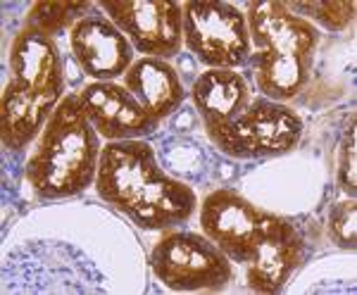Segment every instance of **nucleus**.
<instances>
[{"label": "nucleus", "mask_w": 357, "mask_h": 295, "mask_svg": "<svg viewBox=\"0 0 357 295\" xmlns=\"http://www.w3.org/2000/svg\"><path fill=\"white\" fill-rule=\"evenodd\" d=\"M96 193L146 231L181 227L198 207L195 190L160 167L155 146L148 138L110 141L102 146Z\"/></svg>", "instance_id": "1"}, {"label": "nucleus", "mask_w": 357, "mask_h": 295, "mask_svg": "<svg viewBox=\"0 0 357 295\" xmlns=\"http://www.w3.org/2000/svg\"><path fill=\"white\" fill-rule=\"evenodd\" d=\"M100 150V136L86 117L82 98L67 93L38 136L24 176L38 198H72L96 183Z\"/></svg>", "instance_id": "2"}, {"label": "nucleus", "mask_w": 357, "mask_h": 295, "mask_svg": "<svg viewBox=\"0 0 357 295\" xmlns=\"http://www.w3.org/2000/svg\"><path fill=\"white\" fill-rule=\"evenodd\" d=\"M203 126L217 153L234 160L281 158L293 153L303 138L301 114L269 98H252L238 117Z\"/></svg>", "instance_id": "3"}, {"label": "nucleus", "mask_w": 357, "mask_h": 295, "mask_svg": "<svg viewBox=\"0 0 357 295\" xmlns=\"http://www.w3.org/2000/svg\"><path fill=\"white\" fill-rule=\"evenodd\" d=\"M151 269L169 291L215 293L229 286L234 262L207 236L169 229L153 245Z\"/></svg>", "instance_id": "4"}, {"label": "nucleus", "mask_w": 357, "mask_h": 295, "mask_svg": "<svg viewBox=\"0 0 357 295\" xmlns=\"http://www.w3.org/2000/svg\"><path fill=\"white\" fill-rule=\"evenodd\" d=\"M183 45L207 69H236L252 55L245 15L231 3L191 0L181 5Z\"/></svg>", "instance_id": "5"}, {"label": "nucleus", "mask_w": 357, "mask_h": 295, "mask_svg": "<svg viewBox=\"0 0 357 295\" xmlns=\"http://www.w3.org/2000/svg\"><path fill=\"white\" fill-rule=\"evenodd\" d=\"M307 257V241L293 219L262 212L257 219L252 255L248 259V286L257 293H279Z\"/></svg>", "instance_id": "6"}, {"label": "nucleus", "mask_w": 357, "mask_h": 295, "mask_svg": "<svg viewBox=\"0 0 357 295\" xmlns=\"http://www.w3.org/2000/svg\"><path fill=\"white\" fill-rule=\"evenodd\" d=\"M100 10L143 57L169 60L181 53V5L174 0H102Z\"/></svg>", "instance_id": "7"}, {"label": "nucleus", "mask_w": 357, "mask_h": 295, "mask_svg": "<svg viewBox=\"0 0 357 295\" xmlns=\"http://www.w3.org/2000/svg\"><path fill=\"white\" fill-rule=\"evenodd\" d=\"M8 65V84L22 93L36 98L41 105L55 112V107L67 96L65 62H62L55 38L24 27L13 40Z\"/></svg>", "instance_id": "8"}, {"label": "nucleus", "mask_w": 357, "mask_h": 295, "mask_svg": "<svg viewBox=\"0 0 357 295\" xmlns=\"http://www.w3.org/2000/svg\"><path fill=\"white\" fill-rule=\"evenodd\" d=\"M69 45L79 69L96 81H117L134 65V45L107 15L91 10L69 31Z\"/></svg>", "instance_id": "9"}, {"label": "nucleus", "mask_w": 357, "mask_h": 295, "mask_svg": "<svg viewBox=\"0 0 357 295\" xmlns=\"http://www.w3.org/2000/svg\"><path fill=\"white\" fill-rule=\"evenodd\" d=\"M79 98L98 136H102L107 143L148 138L160 126V121H155L117 81H91L79 91Z\"/></svg>", "instance_id": "10"}, {"label": "nucleus", "mask_w": 357, "mask_h": 295, "mask_svg": "<svg viewBox=\"0 0 357 295\" xmlns=\"http://www.w3.org/2000/svg\"><path fill=\"white\" fill-rule=\"evenodd\" d=\"M260 210L236 188H217L200 205V229L236 264H245L252 255Z\"/></svg>", "instance_id": "11"}, {"label": "nucleus", "mask_w": 357, "mask_h": 295, "mask_svg": "<svg viewBox=\"0 0 357 295\" xmlns=\"http://www.w3.org/2000/svg\"><path fill=\"white\" fill-rule=\"evenodd\" d=\"M245 22L252 50H279L314 62L321 38L319 29L312 22L298 17L286 3L281 0L250 3Z\"/></svg>", "instance_id": "12"}, {"label": "nucleus", "mask_w": 357, "mask_h": 295, "mask_svg": "<svg viewBox=\"0 0 357 295\" xmlns=\"http://www.w3.org/2000/svg\"><path fill=\"white\" fill-rule=\"evenodd\" d=\"M122 86L143 105L155 121L169 119L186 103V89L181 77L167 60L138 57L126 69Z\"/></svg>", "instance_id": "13"}, {"label": "nucleus", "mask_w": 357, "mask_h": 295, "mask_svg": "<svg viewBox=\"0 0 357 295\" xmlns=\"http://www.w3.org/2000/svg\"><path fill=\"white\" fill-rule=\"evenodd\" d=\"M191 100L203 124H212L238 117L250 105L252 91L236 69H207L193 79Z\"/></svg>", "instance_id": "14"}, {"label": "nucleus", "mask_w": 357, "mask_h": 295, "mask_svg": "<svg viewBox=\"0 0 357 295\" xmlns=\"http://www.w3.org/2000/svg\"><path fill=\"white\" fill-rule=\"evenodd\" d=\"M248 65L252 69L255 86L262 98L286 103L305 89L314 62L301 55L279 53V50H252Z\"/></svg>", "instance_id": "15"}, {"label": "nucleus", "mask_w": 357, "mask_h": 295, "mask_svg": "<svg viewBox=\"0 0 357 295\" xmlns=\"http://www.w3.org/2000/svg\"><path fill=\"white\" fill-rule=\"evenodd\" d=\"M158 153L160 167L183 183H205L210 176H217V160L222 153L217 148H205L198 141L176 134H160L158 136Z\"/></svg>", "instance_id": "16"}, {"label": "nucleus", "mask_w": 357, "mask_h": 295, "mask_svg": "<svg viewBox=\"0 0 357 295\" xmlns=\"http://www.w3.org/2000/svg\"><path fill=\"white\" fill-rule=\"evenodd\" d=\"M91 3H36L29 10L24 27L55 38L65 29L72 31V27L91 13Z\"/></svg>", "instance_id": "17"}, {"label": "nucleus", "mask_w": 357, "mask_h": 295, "mask_svg": "<svg viewBox=\"0 0 357 295\" xmlns=\"http://www.w3.org/2000/svg\"><path fill=\"white\" fill-rule=\"evenodd\" d=\"M298 17L319 22L329 31H343L355 17V3H286Z\"/></svg>", "instance_id": "18"}, {"label": "nucleus", "mask_w": 357, "mask_h": 295, "mask_svg": "<svg viewBox=\"0 0 357 295\" xmlns=\"http://www.w3.org/2000/svg\"><path fill=\"white\" fill-rule=\"evenodd\" d=\"M357 205L355 198L336 202L329 212V239L343 250H355L357 248Z\"/></svg>", "instance_id": "19"}, {"label": "nucleus", "mask_w": 357, "mask_h": 295, "mask_svg": "<svg viewBox=\"0 0 357 295\" xmlns=\"http://www.w3.org/2000/svg\"><path fill=\"white\" fill-rule=\"evenodd\" d=\"M355 114H350V124L345 126L341 146H338V172H336V181L338 188L345 195L355 198L357 190V179H355Z\"/></svg>", "instance_id": "20"}]
</instances>
